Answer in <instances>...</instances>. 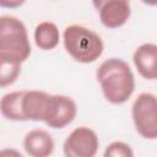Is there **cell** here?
Returning a JSON list of instances; mask_svg holds the SVG:
<instances>
[{"label": "cell", "instance_id": "6da1fadb", "mask_svg": "<svg viewBox=\"0 0 157 157\" xmlns=\"http://www.w3.org/2000/svg\"><path fill=\"white\" fill-rule=\"evenodd\" d=\"M104 98L113 104L125 103L135 91V77L129 64L119 58L104 60L97 70Z\"/></svg>", "mask_w": 157, "mask_h": 157}, {"label": "cell", "instance_id": "7a4b0ae2", "mask_svg": "<svg viewBox=\"0 0 157 157\" xmlns=\"http://www.w3.org/2000/svg\"><path fill=\"white\" fill-rule=\"evenodd\" d=\"M31 54L25 23L9 15L0 17V65H21Z\"/></svg>", "mask_w": 157, "mask_h": 157}, {"label": "cell", "instance_id": "3957f363", "mask_svg": "<svg viewBox=\"0 0 157 157\" xmlns=\"http://www.w3.org/2000/svg\"><path fill=\"white\" fill-rule=\"evenodd\" d=\"M64 47L69 55L82 64L96 61L104 50L102 38L91 28L82 25H71L63 33Z\"/></svg>", "mask_w": 157, "mask_h": 157}, {"label": "cell", "instance_id": "277c9868", "mask_svg": "<svg viewBox=\"0 0 157 157\" xmlns=\"http://www.w3.org/2000/svg\"><path fill=\"white\" fill-rule=\"evenodd\" d=\"M131 117L136 131L144 139H157V96L140 93L132 103Z\"/></svg>", "mask_w": 157, "mask_h": 157}, {"label": "cell", "instance_id": "5b68a950", "mask_svg": "<svg viewBox=\"0 0 157 157\" xmlns=\"http://www.w3.org/2000/svg\"><path fill=\"white\" fill-rule=\"evenodd\" d=\"M98 147L99 140L94 130L87 126H78L65 139L63 151L65 157H94Z\"/></svg>", "mask_w": 157, "mask_h": 157}, {"label": "cell", "instance_id": "8992f818", "mask_svg": "<svg viewBox=\"0 0 157 157\" xmlns=\"http://www.w3.org/2000/svg\"><path fill=\"white\" fill-rule=\"evenodd\" d=\"M53 94L43 91H23L21 110L23 120L44 121L47 120L52 105Z\"/></svg>", "mask_w": 157, "mask_h": 157}, {"label": "cell", "instance_id": "52a82bcc", "mask_svg": "<svg viewBox=\"0 0 157 157\" xmlns=\"http://www.w3.org/2000/svg\"><path fill=\"white\" fill-rule=\"evenodd\" d=\"M97 6L99 20L107 28H118L125 25L130 17L131 7L126 0H108V1H94Z\"/></svg>", "mask_w": 157, "mask_h": 157}, {"label": "cell", "instance_id": "ba28073f", "mask_svg": "<svg viewBox=\"0 0 157 157\" xmlns=\"http://www.w3.org/2000/svg\"><path fill=\"white\" fill-rule=\"evenodd\" d=\"M77 114L75 101L64 94H53L49 115L45 124L53 129H63L69 125Z\"/></svg>", "mask_w": 157, "mask_h": 157}, {"label": "cell", "instance_id": "9c48e42d", "mask_svg": "<svg viewBox=\"0 0 157 157\" xmlns=\"http://www.w3.org/2000/svg\"><path fill=\"white\" fill-rule=\"evenodd\" d=\"M132 61L139 74L146 80H157V45L144 43L137 47L132 55Z\"/></svg>", "mask_w": 157, "mask_h": 157}, {"label": "cell", "instance_id": "30bf717a", "mask_svg": "<svg viewBox=\"0 0 157 157\" xmlns=\"http://www.w3.org/2000/svg\"><path fill=\"white\" fill-rule=\"evenodd\" d=\"M54 146L52 135L42 129L31 130L23 139V148L29 157H49L54 151Z\"/></svg>", "mask_w": 157, "mask_h": 157}, {"label": "cell", "instance_id": "8fae6325", "mask_svg": "<svg viewBox=\"0 0 157 157\" xmlns=\"http://www.w3.org/2000/svg\"><path fill=\"white\" fill-rule=\"evenodd\" d=\"M60 40V32L55 23L50 21H43L34 28L36 45L42 50L54 49Z\"/></svg>", "mask_w": 157, "mask_h": 157}, {"label": "cell", "instance_id": "7c38bea8", "mask_svg": "<svg viewBox=\"0 0 157 157\" xmlns=\"http://www.w3.org/2000/svg\"><path fill=\"white\" fill-rule=\"evenodd\" d=\"M23 91H13L2 96L0 102V110L4 118L13 121H23L21 101Z\"/></svg>", "mask_w": 157, "mask_h": 157}, {"label": "cell", "instance_id": "4fadbf2b", "mask_svg": "<svg viewBox=\"0 0 157 157\" xmlns=\"http://www.w3.org/2000/svg\"><path fill=\"white\" fill-rule=\"evenodd\" d=\"M103 157H134V151L126 142L113 141L105 147Z\"/></svg>", "mask_w": 157, "mask_h": 157}, {"label": "cell", "instance_id": "5bb4252c", "mask_svg": "<svg viewBox=\"0 0 157 157\" xmlns=\"http://www.w3.org/2000/svg\"><path fill=\"white\" fill-rule=\"evenodd\" d=\"M1 69V74H0V85L1 87H6L9 85H12L20 72H21V65H0Z\"/></svg>", "mask_w": 157, "mask_h": 157}, {"label": "cell", "instance_id": "9a60e30c", "mask_svg": "<svg viewBox=\"0 0 157 157\" xmlns=\"http://www.w3.org/2000/svg\"><path fill=\"white\" fill-rule=\"evenodd\" d=\"M0 157H23L21 152L15 148H2L0 152Z\"/></svg>", "mask_w": 157, "mask_h": 157}, {"label": "cell", "instance_id": "2e32d148", "mask_svg": "<svg viewBox=\"0 0 157 157\" xmlns=\"http://www.w3.org/2000/svg\"><path fill=\"white\" fill-rule=\"evenodd\" d=\"M22 5V1H16V2H1V6H9V7H15V6H20Z\"/></svg>", "mask_w": 157, "mask_h": 157}]
</instances>
